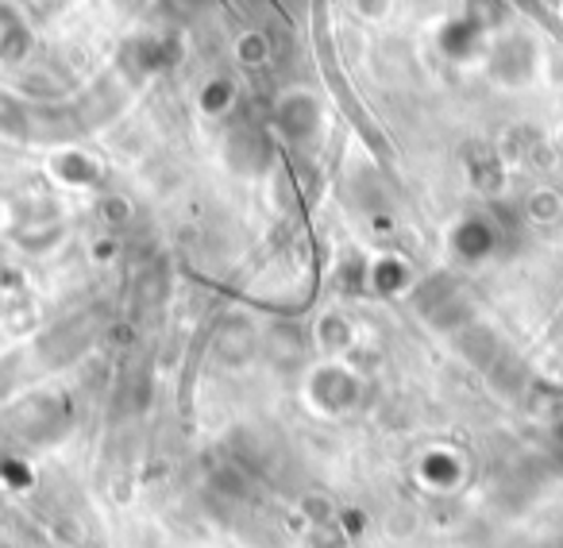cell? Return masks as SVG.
<instances>
[{
	"label": "cell",
	"instance_id": "6da1fadb",
	"mask_svg": "<svg viewBox=\"0 0 563 548\" xmlns=\"http://www.w3.org/2000/svg\"><path fill=\"white\" fill-rule=\"evenodd\" d=\"M274 120H278V132L294 147H317V140L324 132V105L313 89H286L278 97Z\"/></svg>",
	"mask_w": 563,
	"mask_h": 548
},
{
	"label": "cell",
	"instance_id": "7a4b0ae2",
	"mask_svg": "<svg viewBox=\"0 0 563 548\" xmlns=\"http://www.w3.org/2000/svg\"><path fill=\"white\" fill-rule=\"evenodd\" d=\"M306 394H309V402H317L321 409H332V414H336V409L352 406L360 386H355L352 371H344V363H321V368L309 371Z\"/></svg>",
	"mask_w": 563,
	"mask_h": 548
},
{
	"label": "cell",
	"instance_id": "3957f363",
	"mask_svg": "<svg viewBox=\"0 0 563 548\" xmlns=\"http://www.w3.org/2000/svg\"><path fill=\"white\" fill-rule=\"evenodd\" d=\"M235 58H240L243 66H263L266 58H271V43H266L263 32H243L240 40H235Z\"/></svg>",
	"mask_w": 563,
	"mask_h": 548
},
{
	"label": "cell",
	"instance_id": "277c9868",
	"mask_svg": "<svg viewBox=\"0 0 563 548\" xmlns=\"http://www.w3.org/2000/svg\"><path fill=\"white\" fill-rule=\"evenodd\" d=\"M347 9H352V17L363 20V24H383V20H390L394 0H347Z\"/></svg>",
	"mask_w": 563,
	"mask_h": 548
}]
</instances>
